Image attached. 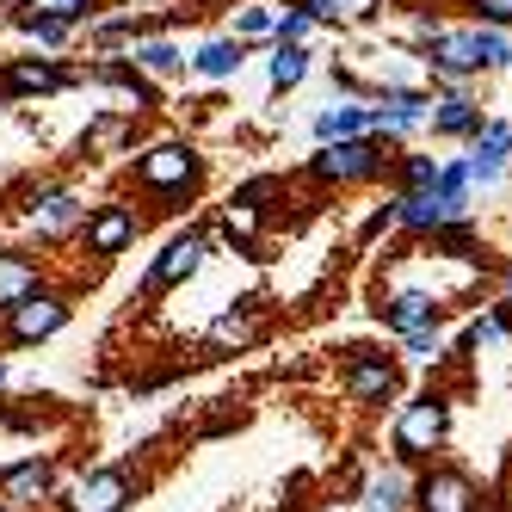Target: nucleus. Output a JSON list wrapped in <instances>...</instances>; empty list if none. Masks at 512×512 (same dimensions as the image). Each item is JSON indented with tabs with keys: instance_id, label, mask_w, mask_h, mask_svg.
I'll return each instance as SVG.
<instances>
[{
	"instance_id": "nucleus-4",
	"label": "nucleus",
	"mask_w": 512,
	"mask_h": 512,
	"mask_svg": "<svg viewBox=\"0 0 512 512\" xmlns=\"http://www.w3.org/2000/svg\"><path fill=\"white\" fill-rule=\"evenodd\" d=\"M81 216H87V192L62 186V179H44V186H25V198H19V223H25V235H31V241H44V247L75 241Z\"/></svg>"
},
{
	"instance_id": "nucleus-16",
	"label": "nucleus",
	"mask_w": 512,
	"mask_h": 512,
	"mask_svg": "<svg viewBox=\"0 0 512 512\" xmlns=\"http://www.w3.org/2000/svg\"><path fill=\"white\" fill-rule=\"evenodd\" d=\"M260 334H266V297H241L204 327V346L210 352H247Z\"/></svg>"
},
{
	"instance_id": "nucleus-37",
	"label": "nucleus",
	"mask_w": 512,
	"mask_h": 512,
	"mask_svg": "<svg viewBox=\"0 0 512 512\" xmlns=\"http://www.w3.org/2000/svg\"><path fill=\"white\" fill-rule=\"evenodd\" d=\"M0 512H13V506H7V500H0Z\"/></svg>"
},
{
	"instance_id": "nucleus-29",
	"label": "nucleus",
	"mask_w": 512,
	"mask_h": 512,
	"mask_svg": "<svg viewBox=\"0 0 512 512\" xmlns=\"http://www.w3.org/2000/svg\"><path fill=\"white\" fill-rule=\"evenodd\" d=\"M13 7H38V13H56V19H68V25H87L105 0H13Z\"/></svg>"
},
{
	"instance_id": "nucleus-2",
	"label": "nucleus",
	"mask_w": 512,
	"mask_h": 512,
	"mask_svg": "<svg viewBox=\"0 0 512 512\" xmlns=\"http://www.w3.org/2000/svg\"><path fill=\"white\" fill-rule=\"evenodd\" d=\"M142 235H149V210H136V198H99V204H87V216H81L75 247L87 253V260L112 266L118 253H130Z\"/></svg>"
},
{
	"instance_id": "nucleus-36",
	"label": "nucleus",
	"mask_w": 512,
	"mask_h": 512,
	"mask_svg": "<svg viewBox=\"0 0 512 512\" xmlns=\"http://www.w3.org/2000/svg\"><path fill=\"white\" fill-rule=\"evenodd\" d=\"M506 303H512V272H506Z\"/></svg>"
},
{
	"instance_id": "nucleus-35",
	"label": "nucleus",
	"mask_w": 512,
	"mask_h": 512,
	"mask_svg": "<svg viewBox=\"0 0 512 512\" xmlns=\"http://www.w3.org/2000/svg\"><path fill=\"white\" fill-rule=\"evenodd\" d=\"M7 383H13V364H7V358H0V389H7Z\"/></svg>"
},
{
	"instance_id": "nucleus-28",
	"label": "nucleus",
	"mask_w": 512,
	"mask_h": 512,
	"mask_svg": "<svg viewBox=\"0 0 512 512\" xmlns=\"http://www.w3.org/2000/svg\"><path fill=\"white\" fill-rule=\"evenodd\" d=\"M229 198H241V204H253V210L266 216V210H272V204L284 198V179H278V173H260V179H241V186H235Z\"/></svg>"
},
{
	"instance_id": "nucleus-6",
	"label": "nucleus",
	"mask_w": 512,
	"mask_h": 512,
	"mask_svg": "<svg viewBox=\"0 0 512 512\" xmlns=\"http://www.w3.org/2000/svg\"><path fill=\"white\" fill-rule=\"evenodd\" d=\"M210 229H173L161 247H155V260H149V272H142V303H155V297H167V290H186L204 266H210Z\"/></svg>"
},
{
	"instance_id": "nucleus-31",
	"label": "nucleus",
	"mask_w": 512,
	"mask_h": 512,
	"mask_svg": "<svg viewBox=\"0 0 512 512\" xmlns=\"http://www.w3.org/2000/svg\"><path fill=\"white\" fill-rule=\"evenodd\" d=\"M438 179V155H408L401 161V192H426Z\"/></svg>"
},
{
	"instance_id": "nucleus-13",
	"label": "nucleus",
	"mask_w": 512,
	"mask_h": 512,
	"mask_svg": "<svg viewBox=\"0 0 512 512\" xmlns=\"http://www.w3.org/2000/svg\"><path fill=\"white\" fill-rule=\"evenodd\" d=\"M395 389H401L395 358L364 352V346H346V377H340V395L346 401H358V408H383V401H395Z\"/></svg>"
},
{
	"instance_id": "nucleus-21",
	"label": "nucleus",
	"mask_w": 512,
	"mask_h": 512,
	"mask_svg": "<svg viewBox=\"0 0 512 512\" xmlns=\"http://www.w3.org/2000/svg\"><path fill=\"white\" fill-rule=\"evenodd\" d=\"M426 124H432V136H445V142H469L475 124H482V105H475L463 87H445V99H432Z\"/></svg>"
},
{
	"instance_id": "nucleus-12",
	"label": "nucleus",
	"mask_w": 512,
	"mask_h": 512,
	"mask_svg": "<svg viewBox=\"0 0 512 512\" xmlns=\"http://www.w3.org/2000/svg\"><path fill=\"white\" fill-rule=\"evenodd\" d=\"M371 136L377 142H401V136H414L432 112V93L426 87H377L371 99Z\"/></svg>"
},
{
	"instance_id": "nucleus-11",
	"label": "nucleus",
	"mask_w": 512,
	"mask_h": 512,
	"mask_svg": "<svg viewBox=\"0 0 512 512\" xmlns=\"http://www.w3.org/2000/svg\"><path fill=\"white\" fill-rule=\"evenodd\" d=\"M56 488H62V463L50 451H25V457H13L0 469V500L13 512H50Z\"/></svg>"
},
{
	"instance_id": "nucleus-30",
	"label": "nucleus",
	"mask_w": 512,
	"mask_h": 512,
	"mask_svg": "<svg viewBox=\"0 0 512 512\" xmlns=\"http://www.w3.org/2000/svg\"><path fill=\"white\" fill-rule=\"evenodd\" d=\"M401 346H408L414 364H438V358H445V334H438V327H414V334H401Z\"/></svg>"
},
{
	"instance_id": "nucleus-20",
	"label": "nucleus",
	"mask_w": 512,
	"mask_h": 512,
	"mask_svg": "<svg viewBox=\"0 0 512 512\" xmlns=\"http://www.w3.org/2000/svg\"><path fill=\"white\" fill-rule=\"evenodd\" d=\"M136 142V112H99L87 130H81V161H105V155H124Z\"/></svg>"
},
{
	"instance_id": "nucleus-34",
	"label": "nucleus",
	"mask_w": 512,
	"mask_h": 512,
	"mask_svg": "<svg viewBox=\"0 0 512 512\" xmlns=\"http://www.w3.org/2000/svg\"><path fill=\"white\" fill-rule=\"evenodd\" d=\"M383 229H395V198H389L383 210H371V216H364V229H358V235H364V241H377Z\"/></svg>"
},
{
	"instance_id": "nucleus-9",
	"label": "nucleus",
	"mask_w": 512,
	"mask_h": 512,
	"mask_svg": "<svg viewBox=\"0 0 512 512\" xmlns=\"http://www.w3.org/2000/svg\"><path fill=\"white\" fill-rule=\"evenodd\" d=\"M445 438H451V401L445 395H414L408 408L395 414V432H389V445L401 463H420L432 451H445Z\"/></svg>"
},
{
	"instance_id": "nucleus-1",
	"label": "nucleus",
	"mask_w": 512,
	"mask_h": 512,
	"mask_svg": "<svg viewBox=\"0 0 512 512\" xmlns=\"http://www.w3.org/2000/svg\"><path fill=\"white\" fill-rule=\"evenodd\" d=\"M124 179H130L136 198H149V210L173 216V210H186L204 192L210 161H204V149L192 136H155V142H142V149L130 155Z\"/></svg>"
},
{
	"instance_id": "nucleus-15",
	"label": "nucleus",
	"mask_w": 512,
	"mask_h": 512,
	"mask_svg": "<svg viewBox=\"0 0 512 512\" xmlns=\"http://www.w3.org/2000/svg\"><path fill=\"white\" fill-rule=\"evenodd\" d=\"M414 512H488V506L463 469H432L414 482Z\"/></svg>"
},
{
	"instance_id": "nucleus-17",
	"label": "nucleus",
	"mask_w": 512,
	"mask_h": 512,
	"mask_svg": "<svg viewBox=\"0 0 512 512\" xmlns=\"http://www.w3.org/2000/svg\"><path fill=\"white\" fill-rule=\"evenodd\" d=\"M149 81H179L186 75V44L173 38V31H142V38H130V50H124Z\"/></svg>"
},
{
	"instance_id": "nucleus-32",
	"label": "nucleus",
	"mask_w": 512,
	"mask_h": 512,
	"mask_svg": "<svg viewBox=\"0 0 512 512\" xmlns=\"http://www.w3.org/2000/svg\"><path fill=\"white\" fill-rule=\"evenodd\" d=\"M303 7H309V19L327 31V25H346L352 19V0H303Z\"/></svg>"
},
{
	"instance_id": "nucleus-19",
	"label": "nucleus",
	"mask_w": 512,
	"mask_h": 512,
	"mask_svg": "<svg viewBox=\"0 0 512 512\" xmlns=\"http://www.w3.org/2000/svg\"><path fill=\"white\" fill-rule=\"evenodd\" d=\"M38 284H50V266L25 247H0V315H7L19 297H31Z\"/></svg>"
},
{
	"instance_id": "nucleus-14",
	"label": "nucleus",
	"mask_w": 512,
	"mask_h": 512,
	"mask_svg": "<svg viewBox=\"0 0 512 512\" xmlns=\"http://www.w3.org/2000/svg\"><path fill=\"white\" fill-rule=\"evenodd\" d=\"M506 167H512V118H482L469 136V161H463L469 186H482V192L500 186Z\"/></svg>"
},
{
	"instance_id": "nucleus-27",
	"label": "nucleus",
	"mask_w": 512,
	"mask_h": 512,
	"mask_svg": "<svg viewBox=\"0 0 512 512\" xmlns=\"http://www.w3.org/2000/svg\"><path fill=\"white\" fill-rule=\"evenodd\" d=\"M315 19H309V7L303 0H290V7H278V19H272V44H309L315 38Z\"/></svg>"
},
{
	"instance_id": "nucleus-10",
	"label": "nucleus",
	"mask_w": 512,
	"mask_h": 512,
	"mask_svg": "<svg viewBox=\"0 0 512 512\" xmlns=\"http://www.w3.org/2000/svg\"><path fill=\"white\" fill-rule=\"evenodd\" d=\"M75 87H81V68L62 62L56 50L13 56L0 68V99H56V93H75Z\"/></svg>"
},
{
	"instance_id": "nucleus-24",
	"label": "nucleus",
	"mask_w": 512,
	"mask_h": 512,
	"mask_svg": "<svg viewBox=\"0 0 512 512\" xmlns=\"http://www.w3.org/2000/svg\"><path fill=\"white\" fill-rule=\"evenodd\" d=\"M13 31H19V38H31L38 50H68V44L81 38V25H68L56 13H38V7H13Z\"/></svg>"
},
{
	"instance_id": "nucleus-5",
	"label": "nucleus",
	"mask_w": 512,
	"mask_h": 512,
	"mask_svg": "<svg viewBox=\"0 0 512 512\" xmlns=\"http://www.w3.org/2000/svg\"><path fill=\"white\" fill-rule=\"evenodd\" d=\"M142 494V475L130 463H93L75 482L56 488V512H130Z\"/></svg>"
},
{
	"instance_id": "nucleus-38",
	"label": "nucleus",
	"mask_w": 512,
	"mask_h": 512,
	"mask_svg": "<svg viewBox=\"0 0 512 512\" xmlns=\"http://www.w3.org/2000/svg\"><path fill=\"white\" fill-rule=\"evenodd\" d=\"M136 7H149V0H136Z\"/></svg>"
},
{
	"instance_id": "nucleus-22",
	"label": "nucleus",
	"mask_w": 512,
	"mask_h": 512,
	"mask_svg": "<svg viewBox=\"0 0 512 512\" xmlns=\"http://www.w3.org/2000/svg\"><path fill=\"white\" fill-rule=\"evenodd\" d=\"M346 136H371V105L352 99V93L327 99L315 112V142H346Z\"/></svg>"
},
{
	"instance_id": "nucleus-23",
	"label": "nucleus",
	"mask_w": 512,
	"mask_h": 512,
	"mask_svg": "<svg viewBox=\"0 0 512 512\" xmlns=\"http://www.w3.org/2000/svg\"><path fill=\"white\" fill-rule=\"evenodd\" d=\"M358 500H364V512H414V482L389 463V469H377V475H364Z\"/></svg>"
},
{
	"instance_id": "nucleus-25",
	"label": "nucleus",
	"mask_w": 512,
	"mask_h": 512,
	"mask_svg": "<svg viewBox=\"0 0 512 512\" xmlns=\"http://www.w3.org/2000/svg\"><path fill=\"white\" fill-rule=\"evenodd\" d=\"M309 68H315V50L309 44H272V56H266V87L272 93H297L309 81Z\"/></svg>"
},
{
	"instance_id": "nucleus-18",
	"label": "nucleus",
	"mask_w": 512,
	"mask_h": 512,
	"mask_svg": "<svg viewBox=\"0 0 512 512\" xmlns=\"http://www.w3.org/2000/svg\"><path fill=\"white\" fill-rule=\"evenodd\" d=\"M241 62H247V44H241V38H229V31H216V38H204V44L186 56V68H192L198 81H210V87L235 81V75H241Z\"/></svg>"
},
{
	"instance_id": "nucleus-33",
	"label": "nucleus",
	"mask_w": 512,
	"mask_h": 512,
	"mask_svg": "<svg viewBox=\"0 0 512 512\" xmlns=\"http://www.w3.org/2000/svg\"><path fill=\"white\" fill-rule=\"evenodd\" d=\"M482 25H512V0H469Z\"/></svg>"
},
{
	"instance_id": "nucleus-8",
	"label": "nucleus",
	"mask_w": 512,
	"mask_h": 512,
	"mask_svg": "<svg viewBox=\"0 0 512 512\" xmlns=\"http://www.w3.org/2000/svg\"><path fill=\"white\" fill-rule=\"evenodd\" d=\"M81 87H99V93H118L124 99V112H136V118H155L161 105H167V93H161V81H149L142 68L124 56V50H112V56H93V62H81Z\"/></svg>"
},
{
	"instance_id": "nucleus-39",
	"label": "nucleus",
	"mask_w": 512,
	"mask_h": 512,
	"mask_svg": "<svg viewBox=\"0 0 512 512\" xmlns=\"http://www.w3.org/2000/svg\"><path fill=\"white\" fill-rule=\"evenodd\" d=\"M0 408H7V401H0Z\"/></svg>"
},
{
	"instance_id": "nucleus-3",
	"label": "nucleus",
	"mask_w": 512,
	"mask_h": 512,
	"mask_svg": "<svg viewBox=\"0 0 512 512\" xmlns=\"http://www.w3.org/2000/svg\"><path fill=\"white\" fill-rule=\"evenodd\" d=\"M68 321H75V297H68L62 284H38L31 297H19L7 315H0V346H19V352L50 346Z\"/></svg>"
},
{
	"instance_id": "nucleus-26",
	"label": "nucleus",
	"mask_w": 512,
	"mask_h": 512,
	"mask_svg": "<svg viewBox=\"0 0 512 512\" xmlns=\"http://www.w3.org/2000/svg\"><path fill=\"white\" fill-rule=\"evenodd\" d=\"M272 19H278V7H266V0H235V7H229V38L272 44Z\"/></svg>"
},
{
	"instance_id": "nucleus-7",
	"label": "nucleus",
	"mask_w": 512,
	"mask_h": 512,
	"mask_svg": "<svg viewBox=\"0 0 512 512\" xmlns=\"http://www.w3.org/2000/svg\"><path fill=\"white\" fill-rule=\"evenodd\" d=\"M377 173H389V155L377 136H346V142H321L309 155L315 186H371Z\"/></svg>"
}]
</instances>
